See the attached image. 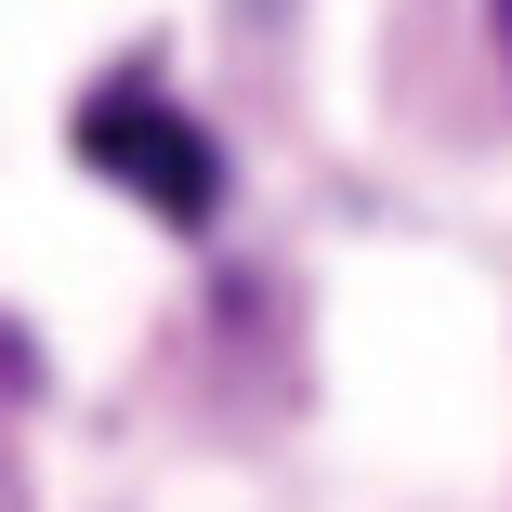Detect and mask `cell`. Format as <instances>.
I'll return each mask as SVG.
<instances>
[{
    "label": "cell",
    "instance_id": "cell-2",
    "mask_svg": "<svg viewBox=\"0 0 512 512\" xmlns=\"http://www.w3.org/2000/svg\"><path fill=\"white\" fill-rule=\"evenodd\" d=\"M486 14H499V66H512V0H486Z\"/></svg>",
    "mask_w": 512,
    "mask_h": 512
},
{
    "label": "cell",
    "instance_id": "cell-1",
    "mask_svg": "<svg viewBox=\"0 0 512 512\" xmlns=\"http://www.w3.org/2000/svg\"><path fill=\"white\" fill-rule=\"evenodd\" d=\"M79 158L106 171V184H132L145 211H171V224H211V197H224L211 132H197L184 106H158L145 79H119V92H92V106H79Z\"/></svg>",
    "mask_w": 512,
    "mask_h": 512
}]
</instances>
